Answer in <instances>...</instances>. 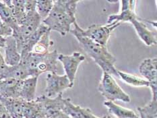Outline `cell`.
<instances>
[{"mask_svg":"<svg viewBox=\"0 0 157 118\" xmlns=\"http://www.w3.org/2000/svg\"><path fill=\"white\" fill-rule=\"evenodd\" d=\"M79 2L75 0H55L52 11L42 23L51 31L54 30L65 36L76 22L75 14Z\"/></svg>","mask_w":157,"mask_h":118,"instance_id":"1","label":"cell"},{"mask_svg":"<svg viewBox=\"0 0 157 118\" xmlns=\"http://www.w3.org/2000/svg\"><path fill=\"white\" fill-rule=\"evenodd\" d=\"M73 26L70 32L76 37L88 55L101 67L103 72L119 78L117 70L115 67L116 58L109 51L107 47L101 45L87 37L81 35L78 31V25L76 22L74 23Z\"/></svg>","mask_w":157,"mask_h":118,"instance_id":"2","label":"cell"},{"mask_svg":"<svg viewBox=\"0 0 157 118\" xmlns=\"http://www.w3.org/2000/svg\"><path fill=\"white\" fill-rule=\"evenodd\" d=\"M57 57L56 49L45 53L31 52L20 62L29 70L30 77H39L45 72L57 73Z\"/></svg>","mask_w":157,"mask_h":118,"instance_id":"3","label":"cell"},{"mask_svg":"<svg viewBox=\"0 0 157 118\" xmlns=\"http://www.w3.org/2000/svg\"><path fill=\"white\" fill-rule=\"evenodd\" d=\"M41 24L42 20L36 12V10H35L26 12V18L25 22L13 30L12 36L16 40L17 48L20 54L26 40L38 29Z\"/></svg>","mask_w":157,"mask_h":118,"instance_id":"4","label":"cell"},{"mask_svg":"<svg viewBox=\"0 0 157 118\" xmlns=\"http://www.w3.org/2000/svg\"><path fill=\"white\" fill-rule=\"evenodd\" d=\"M98 91L105 99L113 102L121 101L122 102L129 103L131 101L130 97L119 86L113 76L107 73L103 74L98 85Z\"/></svg>","mask_w":157,"mask_h":118,"instance_id":"5","label":"cell"},{"mask_svg":"<svg viewBox=\"0 0 157 118\" xmlns=\"http://www.w3.org/2000/svg\"><path fill=\"white\" fill-rule=\"evenodd\" d=\"M120 25L121 23L115 22L107 24V25H92L85 30L78 25V29L81 35L87 37L101 45L107 47L112 32Z\"/></svg>","mask_w":157,"mask_h":118,"instance_id":"6","label":"cell"},{"mask_svg":"<svg viewBox=\"0 0 157 118\" xmlns=\"http://www.w3.org/2000/svg\"><path fill=\"white\" fill-rule=\"evenodd\" d=\"M72 87L66 74L61 76L55 72H49L46 76V87L44 95L49 98H55L58 94H62L65 90Z\"/></svg>","mask_w":157,"mask_h":118,"instance_id":"7","label":"cell"},{"mask_svg":"<svg viewBox=\"0 0 157 118\" xmlns=\"http://www.w3.org/2000/svg\"><path fill=\"white\" fill-rule=\"evenodd\" d=\"M57 60L62 63L66 76L70 84L74 86L78 67L85 60L84 55L80 52H74L70 55L58 54Z\"/></svg>","mask_w":157,"mask_h":118,"instance_id":"8","label":"cell"},{"mask_svg":"<svg viewBox=\"0 0 157 118\" xmlns=\"http://www.w3.org/2000/svg\"><path fill=\"white\" fill-rule=\"evenodd\" d=\"M63 99L62 94H58L55 98L47 97L43 94L36 99L41 104L44 114L47 118H55L63 112Z\"/></svg>","mask_w":157,"mask_h":118,"instance_id":"9","label":"cell"},{"mask_svg":"<svg viewBox=\"0 0 157 118\" xmlns=\"http://www.w3.org/2000/svg\"><path fill=\"white\" fill-rule=\"evenodd\" d=\"M157 59L156 58L146 59L140 63L139 71L149 82L152 95L157 94Z\"/></svg>","mask_w":157,"mask_h":118,"instance_id":"10","label":"cell"},{"mask_svg":"<svg viewBox=\"0 0 157 118\" xmlns=\"http://www.w3.org/2000/svg\"><path fill=\"white\" fill-rule=\"evenodd\" d=\"M62 111L71 118H100L94 115L89 108L74 105L70 98L63 99Z\"/></svg>","mask_w":157,"mask_h":118,"instance_id":"11","label":"cell"},{"mask_svg":"<svg viewBox=\"0 0 157 118\" xmlns=\"http://www.w3.org/2000/svg\"><path fill=\"white\" fill-rule=\"evenodd\" d=\"M130 23L134 26L136 33L140 38L147 46H153L156 44V33L150 30L142 19L138 16V18L131 20Z\"/></svg>","mask_w":157,"mask_h":118,"instance_id":"12","label":"cell"},{"mask_svg":"<svg viewBox=\"0 0 157 118\" xmlns=\"http://www.w3.org/2000/svg\"><path fill=\"white\" fill-rule=\"evenodd\" d=\"M22 80L8 78L0 83V96L4 98H20Z\"/></svg>","mask_w":157,"mask_h":118,"instance_id":"13","label":"cell"},{"mask_svg":"<svg viewBox=\"0 0 157 118\" xmlns=\"http://www.w3.org/2000/svg\"><path fill=\"white\" fill-rule=\"evenodd\" d=\"M5 62L9 66L18 65L21 62V56L18 52L15 39L12 36L6 38Z\"/></svg>","mask_w":157,"mask_h":118,"instance_id":"14","label":"cell"},{"mask_svg":"<svg viewBox=\"0 0 157 118\" xmlns=\"http://www.w3.org/2000/svg\"><path fill=\"white\" fill-rule=\"evenodd\" d=\"M24 101L21 98H4L1 96L0 102L8 110L12 118H24L23 116V103Z\"/></svg>","mask_w":157,"mask_h":118,"instance_id":"15","label":"cell"},{"mask_svg":"<svg viewBox=\"0 0 157 118\" xmlns=\"http://www.w3.org/2000/svg\"><path fill=\"white\" fill-rule=\"evenodd\" d=\"M50 30L47 27L44 25L41 24L36 31L34 32L33 35L30 36L29 38L26 40L25 45L23 46V48L20 52V56H21V60L29 55L30 53L33 51L34 47L36 45V44L38 43L41 36L46 32Z\"/></svg>","mask_w":157,"mask_h":118,"instance_id":"16","label":"cell"},{"mask_svg":"<svg viewBox=\"0 0 157 118\" xmlns=\"http://www.w3.org/2000/svg\"><path fill=\"white\" fill-rule=\"evenodd\" d=\"M10 8L17 25H22L26 18L25 8V0H3V1Z\"/></svg>","mask_w":157,"mask_h":118,"instance_id":"17","label":"cell"},{"mask_svg":"<svg viewBox=\"0 0 157 118\" xmlns=\"http://www.w3.org/2000/svg\"><path fill=\"white\" fill-rule=\"evenodd\" d=\"M38 77L32 76L22 80L20 98L25 101L35 100Z\"/></svg>","mask_w":157,"mask_h":118,"instance_id":"18","label":"cell"},{"mask_svg":"<svg viewBox=\"0 0 157 118\" xmlns=\"http://www.w3.org/2000/svg\"><path fill=\"white\" fill-rule=\"evenodd\" d=\"M24 118H45L41 104L36 99L31 101H24Z\"/></svg>","mask_w":157,"mask_h":118,"instance_id":"19","label":"cell"},{"mask_svg":"<svg viewBox=\"0 0 157 118\" xmlns=\"http://www.w3.org/2000/svg\"><path fill=\"white\" fill-rule=\"evenodd\" d=\"M30 76L29 70L25 65L20 62L19 64L13 66H8L2 77V80L13 78L19 80H24Z\"/></svg>","mask_w":157,"mask_h":118,"instance_id":"20","label":"cell"},{"mask_svg":"<svg viewBox=\"0 0 157 118\" xmlns=\"http://www.w3.org/2000/svg\"><path fill=\"white\" fill-rule=\"evenodd\" d=\"M104 105L107 108L109 114L113 115L117 118H139L133 110L121 107L113 101H105Z\"/></svg>","mask_w":157,"mask_h":118,"instance_id":"21","label":"cell"},{"mask_svg":"<svg viewBox=\"0 0 157 118\" xmlns=\"http://www.w3.org/2000/svg\"><path fill=\"white\" fill-rule=\"evenodd\" d=\"M138 16L135 12V8H132L127 10H121V12L118 13V14L109 15L107 19V24H110L112 22H130L132 20L138 18Z\"/></svg>","mask_w":157,"mask_h":118,"instance_id":"22","label":"cell"},{"mask_svg":"<svg viewBox=\"0 0 157 118\" xmlns=\"http://www.w3.org/2000/svg\"><path fill=\"white\" fill-rule=\"evenodd\" d=\"M0 20L9 26L12 30L18 28V25L13 18L11 10L3 1H0Z\"/></svg>","mask_w":157,"mask_h":118,"instance_id":"23","label":"cell"},{"mask_svg":"<svg viewBox=\"0 0 157 118\" xmlns=\"http://www.w3.org/2000/svg\"><path fill=\"white\" fill-rule=\"evenodd\" d=\"M119 78H120L125 83L132 86L142 87V86H149V82L147 80L133 74H128L121 71L117 70Z\"/></svg>","mask_w":157,"mask_h":118,"instance_id":"24","label":"cell"},{"mask_svg":"<svg viewBox=\"0 0 157 118\" xmlns=\"http://www.w3.org/2000/svg\"><path fill=\"white\" fill-rule=\"evenodd\" d=\"M51 30H48L41 36L33 49V53H45L49 51V48L53 45V41L50 39Z\"/></svg>","mask_w":157,"mask_h":118,"instance_id":"25","label":"cell"},{"mask_svg":"<svg viewBox=\"0 0 157 118\" xmlns=\"http://www.w3.org/2000/svg\"><path fill=\"white\" fill-rule=\"evenodd\" d=\"M138 111L140 118H157V100H152L144 107H139Z\"/></svg>","mask_w":157,"mask_h":118,"instance_id":"26","label":"cell"},{"mask_svg":"<svg viewBox=\"0 0 157 118\" xmlns=\"http://www.w3.org/2000/svg\"><path fill=\"white\" fill-rule=\"evenodd\" d=\"M53 0H39L36 1V10L42 21L49 16L53 7Z\"/></svg>","mask_w":157,"mask_h":118,"instance_id":"27","label":"cell"},{"mask_svg":"<svg viewBox=\"0 0 157 118\" xmlns=\"http://www.w3.org/2000/svg\"><path fill=\"white\" fill-rule=\"evenodd\" d=\"M12 29L0 20V36H3L4 38H6L8 36H12Z\"/></svg>","mask_w":157,"mask_h":118,"instance_id":"28","label":"cell"},{"mask_svg":"<svg viewBox=\"0 0 157 118\" xmlns=\"http://www.w3.org/2000/svg\"><path fill=\"white\" fill-rule=\"evenodd\" d=\"M36 1L35 0H25V8L26 13L36 10Z\"/></svg>","mask_w":157,"mask_h":118,"instance_id":"29","label":"cell"},{"mask_svg":"<svg viewBox=\"0 0 157 118\" xmlns=\"http://www.w3.org/2000/svg\"><path fill=\"white\" fill-rule=\"evenodd\" d=\"M7 67H8V65L6 63L4 58H3L2 53H0V78L1 79L3 73L5 72Z\"/></svg>","mask_w":157,"mask_h":118,"instance_id":"30","label":"cell"},{"mask_svg":"<svg viewBox=\"0 0 157 118\" xmlns=\"http://www.w3.org/2000/svg\"><path fill=\"white\" fill-rule=\"evenodd\" d=\"M0 118H12L6 107L1 102H0Z\"/></svg>","mask_w":157,"mask_h":118,"instance_id":"31","label":"cell"},{"mask_svg":"<svg viewBox=\"0 0 157 118\" xmlns=\"http://www.w3.org/2000/svg\"><path fill=\"white\" fill-rule=\"evenodd\" d=\"M6 44V38L0 36V48H4Z\"/></svg>","mask_w":157,"mask_h":118,"instance_id":"32","label":"cell"},{"mask_svg":"<svg viewBox=\"0 0 157 118\" xmlns=\"http://www.w3.org/2000/svg\"><path fill=\"white\" fill-rule=\"evenodd\" d=\"M55 118H71L70 116H68L67 115H66V113H64L63 112L61 113L59 116H57V117H56Z\"/></svg>","mask_w":157,"mask_h":118,"instance_id":"33","label":"cell"},{"mask_svg":"<svg viewBox=\"0 0 157 118\" xmlns=\"http://www.w3.org/2000/svg\"><path fill=\"white\" fill-rule=\"evenodd\" d=\"M102 118H115V117H113L110 114H106L105 116H104Z\"/></svg>","mask_w":157,"mask_h":118,"instance_id":"34","label":"cell"},{"mask_svg":"<svg viewBox=\"0 0 157 118\" xmlns=\"http://www.w3.org/2000/svg\"><path fill=\"white\" fill-rule=\"evenodd\" d=\"M2 80L1 78H0V83H1V82H2Z\"/></svg>","mask_w":157,"mask_h":118,"instance_id":"35","label":"cell"},{"mask_svg":"<svg viewBox=\"0 0 157 118\" xmlns=\"http://www.w3.org/2000/svg\"><path fill=\"white\" fill-rule=\"evenodd\" d=\"M45 118H47V117H45Z\"/></svg>","mask_w":157,"mask_h":118,"instance_id":"36","label":"cell"}]
</instances>
